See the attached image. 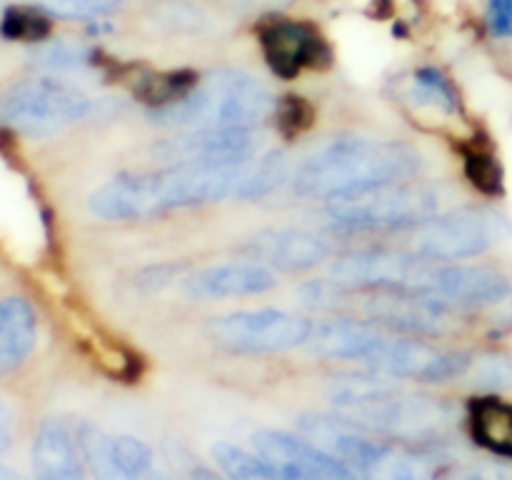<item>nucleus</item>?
<instances>
[{
  "instance_id": "obj_1",
  "label": "nucleus",
  "mask_w": 512,
  "mask_h": 480,
  "mask_svg": "<svg viewBox=\"0 0 512 480\" xmlns=\"http://www.w3.org/2000/svg\"><path fill=\"white\" fill-rule=\"evenodd\" d=\"M250 160L170 163L158 170L120 173L90 193L88 208L100 220L133 223V220L160 218L170 210L218 203L225 198L243 200Z\"/></svg>"
},
{
  "instance_id": "obj_2",
  "label": "nucleus",
  "mask_w": 512,
  "mask_h": 480,
  "mask_svg": "<svg viewBox=\"0 0 512 480\" xmlns=\"http://www.w3.org/2000/svg\"><path fill=\"white\" fill-rule=\"evenodd\" d=\"M420 153L398 140L338 135L315 145L290 175L303 198L338 200L390 183H405L420 173Z\"/></svg>"
},
{
  "instance_id": "obj_3",
  "label": "nucleus",
  "mask_w": 512,
  "mask_h": 480,
  "mask_svg": "<svg viewBox=\"0 0 512 480\" xmlns=\"http://www.w3.org/2000/svg\"><path fill=\"white\" fill-rule=\"evenodd\" d=\"M275 110V98L260 80L243 70H215L153 120L180 130H253Z\"/></svg>"
},
{
  "instance_id": "obj_4",
  "label": "nucleus",
  "mask_w": 512,
  "mask_h": 480,
  "mask_svg": "<svg viewBox=\"0 0 512 480\" xmlns=\"http://www.w3.org/2000/svg\"><path fill=\"white\" fill-rule=\"evenodd\" d=\"M95 110V100L78 85L58 78H30L0 95V123L25 138H50Z\"/></svg>"
},
{
  "instance_id": "obj_5",
  "label": "nucleus",
  "mask_w": 512,
  "mask_h": 480,
  "mask_svg": "<svg viewBox=\"0 0 512 480\" xmlns=\"http://www.w3.org/2000/svg\"><path fill=\"white\" fill-rule=\"evenodd\" d=\"M440 195L413 180L380 185L330 203V223L345 233L420 228L438 215Z\"/></svg>"
},
{
  "instance_id": "obj_6",
  "label": "nucleus",
  "mask_w": 512,
  "mask_h": 480,
  "mask_svg": "<svg viewBox=\"0 0 512 480\" xmlns=\"http://www.w3.org/2000/svg\"><path fill=\"white\" fill-rule=\"evenodd\" d=\"M313 323L303 315L285 310H238V313L218 315L208 323L205 333L218 348L230 353L263 355L285 353L298 345H308Z\"/></svg>"
},
{
  "instance_id": "obj_7",
  "label": "nucleus",
  "mask_w": 512,
  "mask_h": 480,
  "mask_svg": "<svg viewBox=\"0 0 512 480\" xmlns=\"http://www.w3.org/2000/svg\"><path fill=\"white\" fill-rule=\"evenodd\" d=\"M510 233L505 215L490 208H458L418 228L415 253L433 263L475 258Z\"/></svg>"
},
{
  "instance_id": "obj_8",
  "label": "nucleus",
  "mask_w": 512,
  "mask_h": 480,
  "mask_svg": "<svg viewBox=\"0 0 512 480\" xmlns=\"http://www.w3.org/2000/svg\"><path fill=\"white\" fill-rule=\"evenodd\" d=\"M433 260L403 250H358L330 265V280L353 290H385L423 298Z\"/></svg>"
},
{
  "instance_id": "obj_9",
  "label": "nucleus",
  "mask_w": 512,
  "mask_h": 480,
  "mask_svg": "<svg viewBox=\"0 0 512 480\" xmlns=\"http://www.w3.org/2000/svg\"><path fill=\"white\" fill-rule=\"evenodd\" d=\"M373 373L393 380H415V383H445L468 373L470 358L465 353L438 348L418 338H388L378 343L368 360Z\"/></svg>"
},
{
  "instance_id": "obj_10",
  "label": "nucleus",
  "mask_w": 512,
  "mask_h": 480,
  "mask_svg": "<svg viewBox=\"0 0 512 480\" xmlns=\"http://www.w3.org/2000/svg\"><path fill=\"white\" fill-rule=\"evenodd\" d=\"M508 290V278L485 265L435 263L423 300L443 310H478L500 303Z\"/></svg>"
},
{
  "instance_id": "obj_11",
  "label": "nucleus",
  "mask_w": 512,
  "mask_h": 480,
  "mask_svg": "<svg viewBox=\"0 0 512 480\" xmlns=\"http://www.w3.org/2000/svg\"><path fill=\"white\" fill-rule=\"evenodd\" d=\"M253 443L285 480H358L343 460L330 455L313 440L283 430H258Z\"/></svg>"
},
{
  "instance_id": "obj_12",
  "label": "nucleus",
  "mask_w": 512,
  "mask_h": 480,
  "mask_svg": "<svg viewBox=\"0 0 512 480\" xmlns=\"http://www.w3.org/2000/svg\"><path fill=\"white\" fill-rule=\"evenodd\" d=\"M150 153L165 163H238L258 155L253 130H183L158 140Z\"/></svg>"
},
{
  "instance_id": "obj_13",
  "label": "nucleus",
  "mask_w": 512,
  "mask_h": 480,
  "mask_svg": "<svg viewBox=\"0 0 512 480\" xmlns=\"http://www.w3.org/2000/svg\"><path fill=\"white\" fill-rule=\"evenodd\" d=\"M243 253L270 270H310L330 255L328 240L305 228H268L243 245Z\"/></svg>"
},
{
  "instance_id": "obj_14",
  "label": "nucleus",
  "mask_w": 512,
  "mask_h": 480,
  "mask_svg": "<svg viewBox=\"0 0 512 480\" xmlns=\"http://www.w3.org/2000/svg\"><path fill=\"white\" fill-rule=\"evenodd\" d=\"M270 288H275V273L253 258L208 265L185 280V290L195 300L250 298L268 293Z\"/></svg>"
},
{
  "instance_id": "obj_15",
  "label": "nucleus",
  "mask_w": 512,
  "mask_h": 480,
  "mask_svg": "<svg viewBox=\"0 0 512 480\" xmlns=\"http://www.w3.org/2000/svg\"><path fill=\"white\" fill-rule=\"evenodd\" d=\"M260 45L268 65L280 78H295L305 68L318 63L323 55V40L313 25L300 20H270L260 30Z\"/></svg>"
},
{
  "instance_id": "obj_16",
  "label": "nucleus",
  "mask_w": 512,
  "mask_h": 480,
  "mask_svg": "<svg viewBox=\"0 0 512 480\" xmlns=\"http://www.w3.org/2000/svg\"><path fill=\"white\" fill-rule=\"evenodd\" d=\"M385 333H380L373 323L358 318H330L313 323L308 348L318 358L328 360H355L365 363L378 348Z\"/></svg>"
},
{
  "instance_id": "obj_17",
  "label": "nucleus",
  "mask_w": 512,
  "mask_h": 480,
  "mask_svg": "<svg viewBox=\"0 0 512 480\" xmlns=\"http://www.w3.org/2000/svg\"><path fill=\"white\" fill-rule=\"evenodd\" d=\"M30 458L38 480H83V453L63 420L48 418L40 423Z\"/></svg>"
},
{
  "instance_id": "obj_18",
  "label": "nucleus",
  "mask_w": 512,
  "mask_h": 480,
  "mask_svg": "<svg viewBox=\"0 0 512 480\" xmlns=\"http://www.w3.org/2000/svg\"><path fill=\"white\" fill-rule=\"evenodd\" d=\"M38 320L25 298L10 295L0 300V375L18 370L33 353Z\"/></svg>"
},
{
  "instance_id": "obj_19",
  "label": "nucleus",
  "mask_w": 512,
  "mask_h": 480,
  "mask_svg": "<svg viewBox=\"0 0 512 480\" xmlns=\"http://www.w3.org/2000/svg\"><path fill=\"white\" fill-rule=\"evenodd\" d=\"M470 433L480 448L512 460V403L495 395L475 398L470 405Z\"/></svg>"
},
{
  "instance_id": "obj_20",
  "label": "nucleus",
  "mask_w": 512,
  "mask_h": 480,
  "mask_svg": "<svg viewBox=\"0 0 512 480\" xmlns=\"http://www.w3.org/2000/svg\"><path fill=\"white\" fill-rule=\"evenodd\" d=\"M78 445L83 453V463L88 465L95 480H135L113 448V438L93 423H83L78 428Z\"/></svg>"
},
{
  "instance_id": "obj_21",
  "label": "nucleus",
  "mask_w": 512,
  "mask_h": 480,
  "mask_svg": "<svg viewBox=\"0 0 512 480\" xmlns=\"http://www.w3.org/2000/svg\"><path fill=\"white\" fill-rule=\"evenodd\" d=\"M213 458L230 480H285L263 455L248 453L233 443L213 445Z\"/></svg>"
},
{
  "instance_id": "obj_22",
  "label": "nucleus",
  "mask_w": 512,
  "mask_h": 480,
  "mask_svg": "<svg viewBox=\"0 0 512 480\" xmlns=\"http://www.w3.org/2000/svg\"><path fill=\"white\" fill-rule=\"evenodd\" d=\"M360 480H435V475L420 463L418 458L400 450L383 448L375 453V458L360 470Z\"/></svg>"
},
{
  "instance_id": "obj_23",
  "label": "nucleus",
  "mask_w": 512,
  "mask_h": 480,
  "mask_svg": "<svg viewBox=\"0 0 512 480\" xmlns=\"http://www.w3.org/2000/svg\"><path fill=\"white\" fill-rule=\"evenodd\" d=\"M410 100H415L423 108L435 110V113H455L458 108V100H455L453 88L448 85V80L438 73V70L423 68L413 75L408 88Z\"/></svg>"
},
{
  "instance_id": "obj_24",
  "label": "nucleus",
  "mask_w": 512,
  "mask_h": 480,
  "mask_svg": "<svg viewBox=\"0 0 512 480\" xmlns=\"http://www.w3.org/2000/svg\"><path fill=\"white\" fill-rule=\"evenodd\" d=\"M123 0H40V8L53 18L80 20V18H100L118 10Z\"/></svg>"
},
{
  "instance_id": "obj_25",
  "label": "nucleus",
  "mask_w": 512,
  "mask_h": 480,
  "mask_svg": "<svg viewBox=\"0 0 512 480\" xmlns=\"http://www.w3.org/2000/svg\"><path fill=\"white\" fill-rule=\"evenodd\" d=\"M475 378L483 388L503 390L512 385V360L498 353H485L475 360Z\"/></svg>"
},
{
  "instance_id": "obj_26",
  "label": "nucleus",
  "mask_w": 512,
  "mask_h": 480,
  "mask_svg": "<svg viewBox=\"0 0 512 480\" xmlns=\"http://www.w3.org/2000/svg\"><path fill=\"white\" fill-rule=\"evenodd\" d=\"M48 18L50 15L45 10L20 8L13 10L5 20H8L13 35H18V38H40V35L48 33Z\"/></svg>"
},
{
  "instance_id": "obj_27",
  "label": "nucleus",
  "mask_w": 512,
  "mask_h": 480,
  "mask_svg": "<svg viewBox=\"0 0 512 480\" xmlns=\"http://www.w3.org/2000/svg\"><path fill=\"white\" fill-rule=\"evenodd\" d=\"M468 170H470V178H473V183L478 185V188L488 190V193L500 190V170L490 155H483V153L470 155Z\"/></svg>"
},
{
  "instance_id": "obj_28",
  "label": "nucleus",
  "mask_w": 512,
  "mask_h": 480,
  "mask_svg": "<svg viewBox=\"0 0 512 480\" xmlns=\"http://www.w3.org/2000/svg\"><path fill=\"white\" fill-rule=\"evenodd\" d=\"M45 63L58 70L83 68L88 63V50L78 48V45H53L45 50Z\"/></svg>"
},
{
  "instance_id": "obj_29",
  "label": "nucleus",
  "mask_w": 512,
  "mask_h": 480,
  "mask_svg": "<svg viewBox=\"0 0 512 480\" xmlns=\"http://www.w3.org/2000/svg\"><path fill=\"white\" fill-rule=\"evenodd\" d=\"M435 480H512L505 470L495 468V465H458L450 468L448 473L435 475Z\"/></svg>"
},
{
  "instance_id": "obj_30",
  "label": "nucleus",
  "mask_w": 512,
  "mask_h": 480,
  "mask_svg": "<svg viewBox=\"0 0 512 480\" xmlns=\"http://www.w3.org/2000/svg\"><path fill=\"white\" fill-rule=\"evenodd\" d=\"M490 30L500 38H512V0H488Z\"/></svg>"
},
{
  "instance_id": "obj_31",
  "label": "nucleus",
  "mask_w": 512,
  "mask_h": 480,
  "mask_svg": "<svg viewBox=\"0 0 512 480\" xmlns=\"http://www.w3.org/2000/svg\"><path fill=\"white\" fill-rule=\"evenodd\" d=\"M13 440V420H10V410L0 403V455L10 448Z\"/></svg>"
},
{
  "instance_id": "obj_32",
  "label": "nucleus",
  "mask_w": 512,
  "mask_h": 480,
  "mask_svg": "<svg viewBox=\"0 0 512 480\" xmlns=\"http://www.w3.org/2000/svg\"><path fill=\"white\" fill-rule=\"evenodd\" d=\"M190 478H193V480H225L223 475L213 473V470H208V468H195ZM228 480H230V478H228Z\"/></svg>"
},
{
  "instance_id": "obj_33",
  "label": "nucleus",
  "mask_w": 512,
  "mask_h": 480,
  "mask_svg": "<svg viewBox=\"0 0 512 480\" xmlns=\"http://www.w3.org/2000/svg\"><path fill=\"white\" fill-rule=\"evenodd\" d=\"M0 480H20V478L15 473H10V470L0 468Z\"/></svg>"
}]
</instances>
